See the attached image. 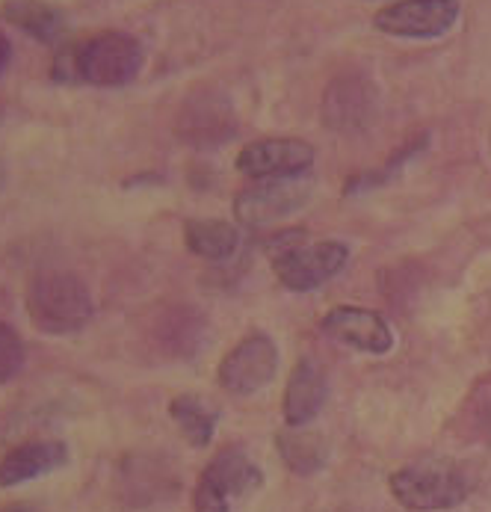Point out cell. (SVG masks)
Instances as JSON below:
<instances>
[{"label":"cell","mask_w":491,"mask_h":512,"mask_svg":"<svg viewBox=\"0 0 491 512\" xmlns=\"http://www.w3.org/2000/svg\"><path fill=\"white\" fill-rule=\"evenodd\" d=\"M3 512H24L21 507H9V510H3Z\"/></svg>","instance_id":"obj_22"},{"label":"cell","mask_w":491,"mask_h":512,"mask_svg":"<svg viewBox=\"0 0 491 512\" xmlns=\"http://www.w3.org/2000/svg\"><path fill=\"white\" fill-rule=\"evenodd\" d=\"M175 424L181 427L184 439L190 441L193 447H205L213 439V427H216V412L205 400L193 397V394H181L172 400L169 406Z\"/></svg>","instance_id":"obj_17"},{"label":"cell","mask_w":491,"mask_h":512,"mask_svg":"<svg viewBox=\"0 0 491 512\" xmlns=\"http://www.w3.org/2000/svg\"><path fill=\"white\" fill-rule=\"evenodd\" d=\"M329 394V382L323 367L311 359H302L293 367L290 379H287V391H284V418L290 427H305L308 421L317 418V412L323 409Z\"/></svg>","instance_id":"obj_12"},{"label":"cell","mask_w":491,"mask_h":512,"mask_svg":"<svg viewBox=\"0 0 491 512\" xmlns=\"http://www.w3.org/2000/svg\"><path fill=\"white\" fill-rule=\"evenodd\" d=\"M350 261V249L338 240H320L308 246H284L273 258V270L284 288L296 293L314 291L335 279Z\"/></svg>","instance_id":"obj_4"},{"label":"cell","mask_w":491,"mask_h":512,"mask_svg":"<svg viewBox=\"0 0 491 512\" xmlns=\"http://www.w3.org/2000/svg\"><path fill=\"white\" fill-rule=\"evenodd\" d=\"M231 495L202 471L199 486H196V512H231Z\"/></svg>","instance_id":"obj_20"},{"label":"cell","mask_w":491,"mask_h":512,"mask_svg":"<svg viewBox=\"0 0 491 512\" xmlns=\"http://www.w3.org/2000/svg\"><path fill=\"white\" fill-rule=\"evenodd\" d=\"M9 63H12V42H9V36L0 30V74L9 69Z\"/></svg>","instance_id":"obj_21"},{"label":"cell","mask_w":491,"mask_h":512,"mask_svg":"<svg viewBox=\"0 0 491 512\" xmlns=\"http://www.w3.org/2000/svg\"><path fill=\"white\" fill-rule=\"evenodd\" d=\"M279 370V350L273 344V338L255 332L249 338H243L219 365V385L237 397L246 394H258L261 388H267L276 379Z\"/></svg>","instance_id":"obj_5"},{"label":"cell","mask_w":491,"mask_h":512,"mask_svg":"<svg viewBox=\"0 0 491 512\" xmlns=\"http://www.w3.org/2000/svg\"><path fill=\"white\" fill-rule=\"evenodd\" d=\"M184 240L193 255L208 258V261H225L234 255L240 243V231L222 220H196L187 222Z\"/></svg>","instance_id":"obj_15"},{"label":"cell","mask_w":491,"mask_h":512,"mask_svg":"<svg viewBox=\"0 0 491 512\" xmlns=\"http://www.w3.org/2000/svg\"><path fill=\"white\" fill-rule=\"evenodd\" d=\"M459 21V0H397L376 12V27L397 39H438Z\"/></svg>","instance_id":"obj_6"},{"label":"cell","mask_w":491,"mask_h":512,"mask_svg":"<svg viewBox=\"0 0 491 512\" xmlns=\"http://www.w3.org/2000/svg\"><path fill=\"white\" fill-rule=\"evenodd\" d=\"M231 134H234V116H231V107L222 98L211 101V95H202V101L184 113L181 137L190 140V143H196V146L222 143Z\"/></svg>","instance_id":"obj_14"},{"label":"cell","mask_w":491,"mask_h":512,"mask_svg":"<svg viewBox=\"0 0 491 512\" xmlns=\"http://www.w3.org/2000/svg\"><path fill=\"white\" fill-rule=\"evenodd\" d=\"M391 495L415 512H438L459 507L471 486L465 471L456 462H421V465H409L397 474H391Z\"/></svg>","instance_id":"obj_3"},{"label":"cell","mask_w":491,"mask_h":512,"mask_svg":"<svg viewBox=\"0 0 491 512\" xmlns=\"http://www.w3.org/2000/svg\"><path fill=\"white\" fill-rule=\"evenodd\" d=\"M205 474L213 477L231 498L255 492L264 483V474L258 471V465L249 456H243L240 450H222L211 465L205 468Z\"/></svg>","instance_id":"obj_16"},{"label":"cell","mask_w":491,"mask_h":512,"mask_svg":"<svg viewBox=\"0 0 491 512\" xmlns=\"http://www.w3.org/2000/svg\"><path fill=\"white\" fill-rule=\"evenodd\" d=\"M69 462V447L63 441H27L0 459V489H12L39 480Z\"/></svg>","instance_id":"obj_11"},{"label":"cell","mask_w":491,"mask_h":512,"mask_svg":"<svg viewBox=\"0 0 491 512\" xmlns=\"http://www.w3.org/2000/svg\"><path fill=\"white\" fill-rule=\"evenodd\" d=\"M376 113V92L370 80L358 74H344L326 89L323 101V119L338 134H355L364 131L373 122Z\"/></svg>","instance_id":"obj_9"},{"label":"cell","mask_w":491,"mask_h":512,"mask_svg":"<svg viewBox=\"0 0 491 512\" xmlns=\"http://www.w3.org/2000/svg\"><path fill=\"white\" fill-rule=\"evenodd\" d=\"M142 63H145L142 45L131 33L107 30L66 51L63 60L57 63V74L98 89H119L137 80Z\"/></svg>","instance_id":"obj_1"},{"label":"cell","mask_w":491,"mask_h":512,"mask_svg":"<svg viewBox=\"0 0 491 512\" xmlns=\"http://www.w3.org/2000/svg\"><path fill=\"white\" fill-rule=\"evenodd\" d=\"M311 163H314V148L296 137L258 140L237 154V169L255 181L299 178L311 169Z\"/></svg>","instance_id":"obj_8"},{"label":"cell","mask_w":491,"mask_h":512,"mask_svg":"<svg viewBox=\"0 0 491 512\" xmlns=\"http://www.w3.org/2000/svg\"><path fill=\"white\" fill-rule=\"evenodd\" d=\"M89 288L74 273H42L27 291V314L45 335H71L92 320Z\"/></svg>","instance_id":"obj_2"},{"label":"cell","mask_w":491,"mask_h":512,"mask_svg":"<svg viewBox=\"0 0 491 512\" xmlns=\"http://www.w3.org/2000/svg\"><path fill=\"white\" fill-rule=\"evenodd\" d=\"M24 341H21V335L9 326V323H3L0 320V385L3 382H9L21 367H24Z\"/></svg>","instance_id":"obj_19"},{"label":"cell","mask_w":491,"mask_h":512,"mask_svg":"<svg viewBox=\"0 0 491 512\" xmlns=\"http://www.w3.org/2000/svg\"><path fill=\"white\" fill-rule=\"evenodd\" d=\"M311 196V181L308 178H273V181H258L255 187L243 190L234 202V214L243 225H270L293 211H299Z\"/></svg>","instance_id":"obj_7"},{"label":"cell","mask_w":491,"mask_h":512,"mask_svg":"<svg viewBox=\"0 0 491 512\" xmlns=\"http://www.w3.org/2000/svg\"><path fill=\"white\" fill-rule=\"evenodd\" d=\"M323 332L332 335L335 341H344L355 350L373 353V356H382L394 347L391 326L385 323L379 311H370V308H355V305L332 308L323 317Z\"/></svg>","instance_id":"obj_10"},{"label":"cell","mask_w":491,"mask_h":512,"mask_svg":"<svg viewBox=\"0 0 491 512\" xmlns=\"http://www.w3.org/2000/svg\"><path fill=\"white\" fill-rule=\"evenodd\" d=\"M279 450L287 468L296 474H311V471L323 468V462H326V444L320 441V436H302V433L281 436Z\"/></svg>","instance_id":"obj_18"},{"label":"cell","mask_w":491,"mask_h":512,"mask_svg":"<svg viewBox=\"0 0 491 512\" xmlns=\"http://www.w3.org/2000/svg\"><path fill=\"white\" fill-rule=\"evenodd\" d=\"M3 15L18 30H24L27 36L39 39L45 45H60L66 39V33H69L66 15L57 6L45 3V0H6Z\"/></svg>","instance_id":"obj_13"}]
</instances>
